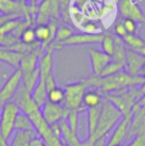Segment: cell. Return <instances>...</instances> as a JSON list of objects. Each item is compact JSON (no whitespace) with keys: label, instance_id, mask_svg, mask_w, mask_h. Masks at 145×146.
I'll use <instances>...</instances> for the list:
<instances>
[{"label":"cell","instance_id":"obj_30","mask_svg":"<svg viewBox=\"0 0 145 146\" xmlns=\"http://www.w3.org/2000/svg\"><path fill=\"white\" fill-rule=\"evenodd\" d=\"M71 6H72V0H59L60 17H62L65 22H68L71 20V16H70Z\"/></svg>","mask_w":145,"mask_h":146},{"label":"cell","instance_id":"obj_33","mask_svg":"<svg viewBox=\"0 0 145 146\" xmlns=\"http://www.w3.org/2000/svg\"><path fill=\"white\" fill-rule=\"evenodd\" d=\"M113 32H114V34H115V36L120 39H122L124 36L127 35V32H126L125 28H124L123 24H122V21L117 22V23L114 25Z\"/></svg>","mask_w":145,"mask_h":146},{"label":"cell","instance_id":"obj_43","mask_svg":"<svg viewBox=\"0 0 145 146\" xmlns=\"http://www.w3.org/2000/svg\"><path fill=\"white\" fill-rule=\"evenodd\" d=\"M1 110H2V106L0 104V113H1Z\"/></svg>","mask_w":145,"mask_h":146},{"label":"cell","instance_id":"obj_1","mask_svg":"<svg viewBox=\"0 0 145 146\" xmlns=\"http://www.w3.org/2000/svg\"><path fill=\"white\" fill-rule=\"evenodd\" d=\"M122 117L123 115L116 108V106L105 98L101 106V114H99L97 129H95L93 136L89 138H85L81 143V146H91L99 139L103 138V137H107L109 132L113 130V128L116 126V124L119 122Z\"/></svg>","mask_w":145,"mask_h":146},{"label":"cell","instance_id":"obj_5","mask_svg":"<svg viewBox=\"0 0 145 146\" xmlns=\"http://www.w3.org/2000/svg\"><path fill=\"white\" fill-rule=\"evenodd\" d=\"M41 113L45 121L52 126L66 118L69 113V110L65 108L64 104H54L47 102L41 108Z\"/></svg>","mask_w":145,"mask_h":146},{"label":"cell","instance_id":"obj_40","mask_svg":"<svg viewBox=\"0 0 145 146\" xmlns=\"http://www.w3.org/2000/svg\"><path fill=\"white\" fill-rule=\"evenodd\" d=\"M135 52H137L138 54H140V55H142V56L145 57V47H143V48H141V49H139V50H136Z\"/></svg>","mask_w":145,"mask_h":146},{"label":"cell","instance_id":"obj_12","mask_svg":"<svg viewBox=\"0 0 145 146\" xmlns=\"http://www.w3.org/2000/svg\"><path fill=\"white\" fill-rule=\"evenodd\" d=\"M42 55L40 48L32 51V52L26 54L21 60L19 66V70L22 72V76L29 75V74L35 72L39 68V60Z\"/></svg>","mask_w":145,"mask_h":146},{"label":"cell","instance_id":"obj_6","mask_svg":"<svg viewBox=\"0 0 145 146\" xmlns=\"http://www.w3.org/2000/svg\"><path fill=\"white\" fill-rule=\"evenodd\" d=\"M118 10L123 19H131L137 22H145V14L135 0H119Z\"/></svg>","mask_w":145,"mask_h":146},{"label":"cell","instance_id":"obj_21","mask_svg":"<svg viewBox=\"0 0 145 146\" xmlns=\"http://www.w3.org/2000/svg\"><path fill=\"white\" fill-rule=\"evenodd\" d=\"M75 34L73 32V29L72 27H70L69 25H61L60 27L58 28V32H57L56 35V39L55 41L50 45L54 50H57L58 46L60 44H62L63 42H65L66 40H68L71 36Z\"/></svg>","mask_w":145,"mask_h":146},{"label":"cell","instance_id":"obj_9","mask_svg":"<svg viewBox=\"0 0 145 146\" xmlns=\"http://www.w3.org/2000/svg\"><path fill=\"white\" fill-rule=\"evenodd\" d=\"M89 61H91V67L93 71V77L99 78L101 74L105 70V68L112 61L111 57L107 55L101 50L97 49H89Z\"/></svg>","mask_w":145,"mask_h":146},{"label":"cell","instance_id":"obj_44","mask_svg":"<svg viewBox=\"0 0 145 146\" xmlns=\"http://www.w3.org/2000/svg\"><path fill=\"white\" fill-rule=\"evenodd\" d=\"M114 146H123L122 144H119V145H114Z\"/></svg>","mask_w":145,"mask_h":146},{"label":"cell","instance_id":"obj_37","mask_svg":"<svg viewBox=\"0 0 145 146\" xmlns=\"http://www.w3.org/2000/svg\"><path fill=\"white\" fill-rule=\"evenodd\" d=\"M107 145V137H103V138L97 140V142H95L91 146H105Z\"/></svg>","mask_w":145,"mask_h":146},{"label":"cell","instance_id":"obj_25","mask_svg":"<svg viewBox=\"0 0 145 146\" xmlns=\"http://www.w3.org/2000/svg\"><path fill=\"white\" fill-rule=\"evenodd\" d=\"M23 22L22 17L12 18V19L7 20L0 26V35H9L13 34L17 28L20 26V24Z\"/></svg>","mask_w":145,"mask_h":146},{"label":"cell","instance_id":"obj_10","mask_svg":"<svg viewBox=\"0 0 145 146\" xmlns=\"http://www.w3.org/2000/svg\"><path fill=\"white\" fill-rule=\"evenodd\" d=\"M130 119H131V116H123L120 119V121L113 128V131L110 134L109 140H107V145L105 146L119 145L123 142L124 139L128 136Z\"/></svg>","mask_w":145,"mask_h":146},{"label":"cell","instance_id":"obj_8","mask_svg":"<svg viewBox=\"0 0 145 146\" xmlns=\"http://www.w3.org/2000/svg\"><path fill=\"white\" fill-rule=\"evenodd\" d=\"M103 38V33L99 34H89V33H79V34H73L68 40L60 44L57 48V50H60L65 47L71 46H83V45H91V44H97L101 43Z\"/></svg>","mask_w":145,"mask_h":146},{"label":"cell","instance_id":"obj_35","mask_svg":"<svg viewBox=\"0 0 145 146\" xmlns=\"http://www.w3.org/2000/svg\"><path fill=\"white\" fill-rule=\"evenodd\" d=\"M127 146H145V133L135 135Z\"/></svg>","mask_w":145,"mask_h":146},{"label":"cell","instance_id":"obj_7","mask_svg":"<svg viewBox=\"0 0 145 146\" xmlns=\"http://www.w3.org/2000/svg\"><path fill=\"white\" fill-rule=\"evenodd\" d=\"M12 102H15L18 108H19L20 111L23 112L26 115L31 113L34 110L40 108L38 104H37L36 102H34L33 98H32L31 92L24 87L22 84L19 87V88L17 90V92H16Z\"/></svg>","mask_w":145,"mask_h":146},{"label":"cell","instance_id":"obj_36","mask_svg":"<svg viewBox=\"0 0 145 146\" xmlns=\"http://www.w3.org/2000/svg\"><path fill=\"white\" fill-rule=\"evenodd\" d=\"M30 146H47V144L39 136H36L32 138Z\"/></svg>","mask_w":145,"mask_h":146},{"label":"cell","instance_id":"obj_38","mask_svg":"<svg viewBox=\"0 0 145 146\" xmlns=\"http://www.w3.org/2000/svg\"><path fill=\"white\" fill-rule=\"evenodd\" d=\"M0 146H10V144L8 143V140H6V139L2 136L1 132H0Z\"/></svg>","mask_w":145,"mask_h":146},{"label":"cell","instance_id":"obj_41","mask_svg":"<svg viewBox=\"0 0 145 146\" xmlns=\"http://www.w3.org/2000/svg\"><path fill=\"white\" fill-rule=\"evenodd\" d=\"M20 2H21V3H26V2L27 1H30V0H19Z\"/></svg>","mask_w":145,"mask_h":146},{"label":"cell","instance_id":"obj_20","mask_svg":"<svg viewBox=\"0 0 145 146\" xmlns=\"http://www.w3.org/2000/svg\"><path fill=\"white\" fill-rule=\"evenodd\" d=\"M24 131V132L31 133V134L37 135L36 130L34 128L33 124H32L31 120L29 119L26 114H24L23 112H20L17 116L15 123V131Z\"/></svg>","mask_w":145,"mask_h":146},{"label":"cell","instance_id":"obj_2","mask_svg":"<svg viewBox=\"0 0 145 146\" xmlns=\"http://www.w3.org/2000/svg\"><path fill=\"white\" fill-rule=\"evenodd\" d=\"M87 88V85L83 80L65 86V108L69 110L83 111V98Z\"/></svg>","mask_w":145,"mask_h":146},{"label":"cell","instance_id":"obj_17","mask_svg":"<svg viewBox=\"0 0 145 146\" xmlns=\"http://www.w3.org/2000/svg\"><path fill=\"white\" fill-rule=\"evenodd\" d=\"M114 52L113 55L111 56V60L116 63H119L121 65L124 66L125 68L126 64V53H127V47L125 46V44L123 43L122 39L118 38V37L114 36Z\"/></svg>","mask_w":145,"mask_h":146},{"label":"cell","instance_id":"obj_29","mask_svg":"<svg viewBox=\"0 0 145 146\" xmlns=\"http://www.w3.org/2000/svg\"><path fill=\"white\" fill-rule=\"evenodd\" d=\"M81 110H69V113L66 117V121L69 127L75 134L77 135V129H79V116Z\"/></svg>","mask_w":145,"mask_h":146},{"label":"cell","instance_id":"obj_14","mask_svg":"<svg viewBox=\"0 0 145 146\" xmlns=\"http://www.w3.org/2000/svg\"><path fill=\"white\" fill-rule=\"evenodd\" d=\"M103 94L97 90H87L83 98V110H87V108H99L101 106L103 100Z\"/></svg>","mask_w":145,"mask_h":146},{"label":"cell","instance_id":"obj_26","mask_svg":"<svg viewBox=\"0 0 145 146\" xmlns=\"http://www.w3.org/2000/svg\"><path fill=\"white\" fill-rule=\"evenodd\" d=\"M101 49H103V52L111 57L113 55L114 46H115L114 36L110 34V33H103V38L101 42Z\"/></svg>","mask_w":145,"mask_h":146},{"label":"cell","instance_id":"obj_31","mask_svg":"<svg viewBox=\"0 0 145 146\" xmlns=\"http://www.w3.org/2000/svg\"><path fill=\"white\" fill-rule=\"evenodd\" d=\"M81 29L85 31V33H89V34H99L101 28L99 27L95 22H85L83 24H81Z\"/></svg>","mask_w":145,"mask_h":146},{"label":"cell","instance_id":"obj_32","mask_svg":"<svg viewBox=\"0 0 145 146\" xmlns=\"http://www.w3.org/2000/svg\"><path fill=\"white\" fill-rule=\"evenodd\" d=\"M122 24L125 28L127 34H136L137 31V23L131 19H122Z\"/></svg>","mask_w":145,"mask_h":146},{"label":"cell","instance_id":"obj_28","mask_svg":"<svg viewBox=\"0 0 145 146\" xmlns=\"http://www.w3.org/2000/svg\"><path fill=\"white\" fill-rule=\"evenodd\" d=\"M19 40L22 44L27 45V46H31V45L36 44L37 41H36L35 32H34V28H32V27L26 28V29L20 34Z\"/></svg>","mask_w":145,"mask_h":146},{"label":"cell","instance_id":"obj_11","mask_svg":"<svg viewBox=\"0 0 145 146\" xmlns=\"http://www.w3.org/2000/svg\"><path fill=\"white\" fill-rule=\"evenodd\" d=\"M144 64H145L144 56L138 54L135 51L127 49V53H126V64L124 70L129 75L133 76V77H139V72Z\"/></svg>","mask_w":145,"mask_h":146},{"label":"cell","instance_id":"obj_39","mask_svg":"<svg viewBox=\"0 0 145 146\" xmlns=\"http://www.w3.org/2000/svg\"><path fill=\"white\" fill-rule=\"evenodd\" d=\"M139 77H141L142 79L145 80V64H144L143 66H142L141 70H140V72H139Z\"/></svg>","mask_w":145,"mask_h":146},{"label":"cell","instance_id":"obj_4","mask_svg":"<svg viewBox=\"0 0 145 146\" xmlns=\"http://www.w3.org/2000/svg\"><path fill=\"white\" fill-rule=\"evenodd\" d=\"M22 84V72L19 69L15 70L11 74L3 87L0 90V104L3 106L8 102H11L16 92Z\"/></svg>","mask_w":145,"mask_h":146},{"label":"cell","instance_id":"obj_16","mask_svg":"<svg viewBox=\"0 0 145 146\" xmlns=\"http://www.w3.org/2000/svg\"><path fill=\"white\" fill-rule=\"evenodd\" d=\"M101 106L87 110V137L89 138L93 135L99 123V114H101Z\"/></svg>","mask_w":145,"mask_h":146},{"label":"cell","instance_id":"obj_42","mask_svg":"<svg viewBox=\"0 0 145 146\" xmlns=\"http://www.w3.org/2000/svg\"><path fill=\"white\" fill-rule=\"evenodd\" d=\"M30 1H31V3H32V4H34V3H35V2L37 1V0H30Z\"/></svg>","mask_w":145,"mask_h":146},{"label":"cell","instance_id":"obj_3","mask_svg":"<svg viewBox=\"0 0 145 146\" xmlns=\"http://www.w3.org/2000/svg\"><path fill=\"white\" fill-rule=\"evenodd\" d=\"M20 110L15 102H8L2 106L0 113V132L2 136L9 140L15 131V123Z\"/></svg>","mask_w":145,"mask_h":146},{"label":"cell","instance_id":"obj_34","mask_svg":"<svg viewBox=\"0 0 145 146\" xmlns=\"http://www.w3.org/2000/svg\"><path fill=\"white\" fill-rule=\"evenodd\" d=\"M45 86H46L47 92H48L49 90H53L54 88L58 87V85H57V81H56V79H55V76L53 73L50 74V75L47 77L46 81H45Z\"/></svg>","mask_w":145,"mask_h":146},{"label":"cell","instance_id":"obj_27","mask_svg":"<svg viewBox=\"0 0 145 146\" xmlns=\"http://www.w3.org/2000/svg\"><path fill=\"white\" fill-rule=\"evenodd\" d=\"M122 70H124V66L121 65L119 63L111 61L107 67L105 68V70L103 71V73L101 74L99 78H109L111 76H114L115 74L121 72Z\"/></svg>","mask_w":145,"mask_h":146},{"label":"cell","instance_id":"obj_13","mask_svg":"<svg viewBox=\"0 0 145 146\" xmlns=\"http://www.w3.org/2000/svg\"><path fill=\"white\" fill-rule=\"evenodd\" d=\"M25 3L18 0H0V13L4 16H19L25 14Z\"/></svg>","mask_w":145,"mask_h":146},{"label":"cell","instance_id":"obj_15","mask_svg":"<svg viewBox=\"0 0 145 146\" xmlns=\"http://www.w3.org/2000/svg\"><path fill=\"white\" fill-rule=\"evenodd\" d=\"M24 56L25 55L21 54V53L14 52V51H11L7 48L0 47V62L7 64L15 70L19 69L21 60L23 59Z\"/></svg>","mask_w":145,"mask_h":146},{"label":"cell","instance_id":"obj_19","mask_svg":"<svg viewBox=\"0 0 145 146\" xmlns=\"http://www.w3.org/2000/svg\"><path fill=\"white\" fill-rule=\"evenodd\" d=\"M32 98L34 102L39 106V108H42L45 104L47 102V90L46 86H45V81L43 80H39L38 84L31 92Z\"/></svg>","mask_w":145,"mask_h":146},{"label":"cell","instance_id":"obj_22","mask_svg":"<svg viewBox=\"0 0 145 146\" xmlns=\"http://www.w3.org/2000/svg\"><path fill=\"white\" fill-rule=\"evenodd\" d=\"M38 135H34L31 133L24 132V131H14L10 146H30L33 137Z\"/></svg>","mask_w":145,"mask_h":146},{"label":"cell","instance_id":"obj_24","mask_svg":"<svg viewBox=\"0 0 145 146\" xmlns=\"http://www.w3.org/2000/svg\"><path fill=\"white\" fill-rule=\"evenodd\" d=\"M47 102L54 104H64L65 90L64 88L56 87L47 92Z\"/></svg>","mask_w":145,"mask_h":146},{"label":"cell","instance_id":"obj_23","mask_svg":"<svg viewBox=\"0 0 145 146\" xmlns=\"http://www.w3.org/2000/svg\"><path fill=\"white\" fill-rule=\"evenodd\" d=\"M122 41L129 50L136 51L145 47V40L136 34H127L122 38Z\"/></svg>","mask_w":145,"mask_h":146},{"label":"cell","instance_id":"obj_18","mask_svg":"<svg viewBox=\"0 0 145 146\" xmlns=\"http://www.w3.org/2000/svg\"><path fill=\"white\" fill-rule=\"evenodd\" d=\"M51 13H52L51 1L50 0H43L39 5L38 11H37V25L48 24L51 20Z\"/></svg>","mask_w":145,"mask_h":146}]
</instances>
